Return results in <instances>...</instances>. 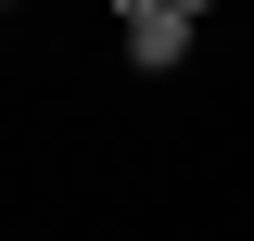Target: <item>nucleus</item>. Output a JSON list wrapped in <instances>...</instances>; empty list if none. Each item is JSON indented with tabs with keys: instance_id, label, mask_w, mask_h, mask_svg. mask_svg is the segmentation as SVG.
<instances>
[{
	"instance_id": "1",
	"label": "nucleus",
	"mask_w": 254,
	"mask_h": 241,
	"mask_svg": "<svg viewBox=\"0 0 254 241\" xmlns=\"http://www.w3.org/2000/svg\"><path fill=\"white\" fill-rule=\"evenodd\" d=\"M115 26H127V63H153V76L190 63V13L178 0H115Z\"/></svg>"
},
{
	"instance_id": "2",
	"label": "nucleus",
	"mask_w": 254,
	"mask_h": 241,
	"mask_svg": "<svg viewBox=\"0 0 254 241\" xmlns=\"http://www.w3.org/2000/svg\"><path fill=\"white\" fill-rule=\"evenodd\" d=\"M178 13H216V0H178Z\"/></svg>"
}]
</instances>
